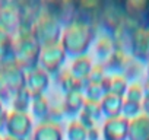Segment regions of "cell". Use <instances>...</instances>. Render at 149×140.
I'll return each instance as SVG.
<instances>
[{"label": "cell", "mask_w": 149, "mask_h": 140, "mask_svg": "<svg viewBox=\"0 0 149 140\" xmlns=\"http://www.w3.org/2000/svg\"><path fill=\"white\" fill-rule=\"evenodd\" d=\"M132 57L140 63L149 61V34L145 28H139L132 34L130 38Z\"/></svg>", "instance_id": "1"}, {"label": "cell", "mask_w": 149, "mask_h": 140, "mask_svg": "<svg viewBox=\"0 0 149 140\" xmlns=\"http://www.w3.org/2000/svg\"><path fill=\"white\" fill-rule=\"evenodd\" d=\"M127 137L130 140H149V115L140 114L130 120Z\"/></svg>", "instance_id": "2"}, {"label": "cell", "mask_w": 149, "mask_h": 140, "mask_svg": "<svg viewBox=\"0 0 149 140\" xmlns=\"http://www.w3.org/2000/svg\"><path fill=\"white\" fill-rule=\"evenodd\" d=\"M58 53H63L60 45L58 44H53V45H47L42 48L41 51V58H47L48 60H42L41 64H44V67L47 69V72H57V70L60 69L63 60H64V55L63 57H58Z\"/></svg>", "instance_id": "3"}, {"label": "cell", "mask_w": 149, "mask_h": 140, "mask_svg": "<svg viewBox=\"0 0 149 140\" xmlns=\"http://www.w3.org/2000/svg\"><path fill=\"white\" fill-rule=\"evenodd\" d=\"M28 86L25 88H32V85L35 86L31 92V96L32 98H38V96H42V92L44 89L48 86V76L47 73L42 72V69L40 67H34L32 70H29V73H28Z\"/></svg>", "instance_id": "4"}, {"label": "cell", "mask_w": 149, "mask_h": 140, "mask_svg": "<svg viewBox=\"0 0 149 140\" xmlns=\"http://www.w3.org/2000/svg\"><path fill=\"white\" fill-rule=\"evenodd\" d=\"M91 70H92V60L88 55H85V54L78 55L72 61L70 73L74 78H78V79H89Z\"/></svg>", "instance_id": "5"}, {"label": "cell", "mask_w": 149, "mask_h": 140, "mask_svg": "<svg viewBox=\"0 0 149 140\" xmlns=\"http://www.w3.org/2000/svg\"><path fill=\"white\" fill-rule=\"evenodd\" d=\"M100 105H101L102 112L107 114L108 118H114V117H118L121 112L123 98L117 96L114 94H105V96H102V101Z\"/></svg>", "instance_id": "6"}, {"label": "cell", "mask_w": 149, "mask_h": 140, "mask_svg": "<svg viewBox=\"0 0 149 140\" xmlns=\"http://www.w3.org/2000/svg\"><path fill=\"white\" fill-rule=\"evenodd\" d=\"M82 107H84V96L81 91H72L66 94L63 101V108L66 114L69 115H73L76 112L79 114L82 111Z\"/></svg>", "instance_id": "7"}, {"label": "cell", "mask_w": 149, "mask_h": 140, "mask_svg": "<svg viewBox=\"0 0 149 140\" xmlns=\"http://www.w3.org/2000/svg\"><path fill=\"white\" fill-rule=\"evenodd\" d=\"M31 98H32V96H31V94H29V91H28L26 88H24V89H21V91H18V92H15V94H13V99H12V104H13L15 111H16V112H24V111L28 108Z\"/></svg>", "instance_id": "8"}, {"label": "cell", "mask_w": 149, "mask_h": 140, "mask_svg": "<svg viewBox=\"0 0 149 140\" xmlns=\"http://www.w3.org/2000/svg\"><path fill=\"white\" fill-rule=\"evenodd\" d=\"M129 88V82L123 75H113L111 76V82H110V92L108 94H114L117 96L126 95V91Z\"/></svg>", "instance_id": "9"}, {"label": "cell", "mask_w": 149, "mask_h": 140, "mask_svg": "<svg viewBox=\"0 0 149 140\" xmlns=\"http://www.w3.org/2000/svg\"><path fill=\"white\" fill-rule=\"evenodd\" d=\"M142 112V104L140 102H133V101H123V107H121V114L124 118L127 120H133L136 117H139Z\"/></svg>", "instance_id": "10"}, {"label": "cell", "mask_w": 149, "mask_h": 140, "mask_svg": "<svg viewBox=\"0 0 149 140\" xmlns=\"http://www.w3.org/2000/svg\"><path fill=\"white\" fill-rule=\"evenodd\" d=\"M86 128L79 123V121H72L67 127L69 133V140H86Z\"/></svg>", "instance_id": "11"}, {"label": "cell", "mask_w": 149, "mask_h": 140, "mask_svg": "<svg viewBox=\"0 0 149 140\" xmlns=\"http://www.w3.org/2000/svg\"><path fill=\"white\" fill-rule=\"evenodd\" d=\"M143 88L139 82H134V83H130L127 91H126V99L127 101H133V102H140L143 101Z\"/></svg>", "instance_id": "12"}, {"label": "cell", "mask_w": 149, "mask_h": 140, "mask_svg": "<svg viewBox=\"0 0 149 140\" xmlns=\"http://www.w3.org/2000/svg\"><path fill=\"white\" fill-rule=\"evenodd\" d=\"M101 139V131L97 127H92L86 131V140H100Z\"/></svg>", "instance_id": "13"}, {"label": "cell", "mask_w": 149, "mask_h": 140, "mask_svg": "<svg viewBox=\"0 0 149 140\" xmlns=\"http://www.w3.org/2000/svg\"><path fill=\"white\" fill-rule=\"evenodd\" d=\"M6 127H8V114L6 111H2L0 112V131H3Z\"/></svg>", "instance_id": "14"}, {"label": "cell", "mask_w": 149, "mask_h": 140, "mask_svg": "<svg viewBox=\"0 0 149 140\" xmlns=\"http://www.w3.org/2000/svg\"><path fill=\"white\" fill-rule=\"evenodd\" d=\"M142 110L145 111L146 115H149V96H143V101H142Z\"/></svg>", "instance_id": "15"}, {"label": "cell", "mask_w": 149, "mask_h": 140, "mask_svg": "<svg viewBox=\"0 0 149 140\" xmlns=\"http://www.w3.org/2000/svg\"><path fill=\"white\" fill-rule=\"evenodd\" d=\"M5 140H24V139H19V137H15V136H10L9 134V136L5 137Z\"/></svg>", "instance_id": "16"}]
</instances>
